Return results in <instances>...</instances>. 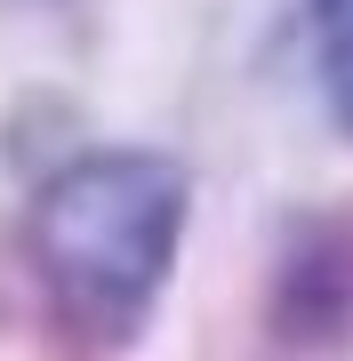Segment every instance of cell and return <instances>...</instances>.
I'll return each instance as SVG.
<instances>
[{"label": "cell", "instance_id": "cell-1", "mask_svg": "<svg viewBox=\"0 0 353 361\" xmlns=\"http://www.w3.org/2000/svg\"><path fill=\"white\" fill-rule=\"evenodd\" d=\"M193 225V169L153 145H89L32 185L25 257L49 313L80 345L144 337L161 289L185 257Z\"/></svg>", "mask_w": 353, "mask_h": 361}, {"label": "cell", "instance_id": "cell-2", "mask_svg": "<svg viewBox=\"0 0 353 361\" xmlns=\"http://www.w3.org/2000/svg\"><path fill=\"white\" fill-rule=\"evenodd\" d=\"M265 329L289 353L353 345V209H297L265 273Z\"/></svg>", "mask_w": 353, "mask_h": 361}, {"label": "cell", "instance_id": "cell-3", "mask_svg": "<svg viewBox=\"0 0 353 361\" xmlns=\"http://www.w3.org/2000/svg\"><path fill=\"white\" fill-rule=\"evenodd\" d=\"M314 32H321V97L337 113V129L353 137V16H329Z\"/></svg>", "mask_w": 353, "mask_h": 361}, {"label": "cell", "instance_id": "cell-4", "mask_svg": "<svg viewBox=\"0 0 353 361\" xmlns=\"http://www.w3.org/2000/svg\"><path fill=\"white\" fill-rule=\"evenodd\" d=\"M305 16H314V25H329V16H353V0H297Z\"/></svg>", "mask_w": 353, "mask_h": 361}]
</instances>
